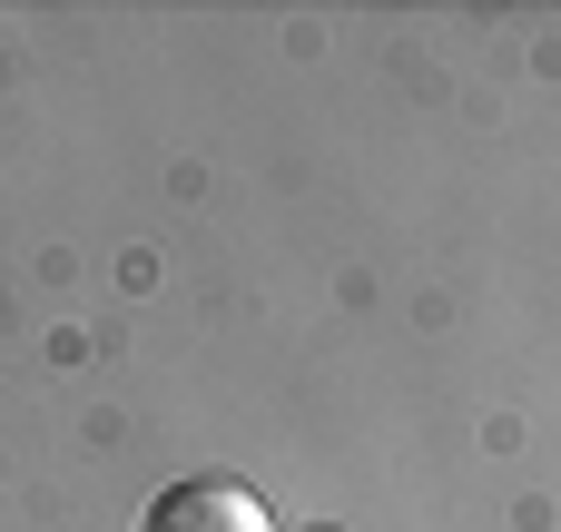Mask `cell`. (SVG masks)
<instances>
[{"label": "cell", "instance_id": "1", "mask_svg": "<svg viewBox=\"0 0 561 532\" xmlns=\"http://www.w3.org/2000/svg\"><path fill=\"white\" fill-rule=\"evenodd\" d=\"M138 532H276V513L247 494V484H227V474H197V484H168Z\"/></svg>", "mask_w": 561, "mask_h": 532}]
</instances>
